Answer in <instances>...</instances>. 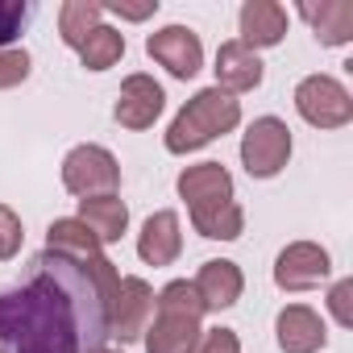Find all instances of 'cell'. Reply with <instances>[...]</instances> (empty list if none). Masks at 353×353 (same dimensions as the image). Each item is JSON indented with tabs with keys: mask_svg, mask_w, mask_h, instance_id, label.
I'll return each mask as SVG.
<instances>
[{
	"mask_svg": "<svg viewBox=\"0 0 353 353\" xmlns=\"http://www.w3.org/2000/svg\"><path fill=\"white\" fill-rule=\"evenodd\" d=\"M137 254L145 266H170L174 258L183 254V233H179V212H154L145 225H141V237H137Z\"/></svg>",
	"mask_w": 353,
	"mask_h": 353,
	"instance_id": "15",
	"label": "cell"
},
{
	"mask_svg": "<svg viewBox=\"0 0 353 353\" xmlns=\"http://www.w3.org/2000/svg\"><path fill=\"white\" fill-rule=\"evenodd\" d=\"M26 17H30V5H26V0H0V50H5V46L21 34Z\"/></svg>",
	"mask_w": 353,
	"mask_h": 353,
	"instance_id": "24",
	"label": "cell"
},
{
	"mask_svg": "<svg viewBox=\"0 0 353 353\" xmlns=\"http://www.w3.org/2000/svg\"><path fill=\"white\" fill-rule=\"evenodd\" d=\"M274 336L283 353H316L328 345V328L320 320V312H312L307 303H291L279 312L274 320Z\"/></svg>",
	"mask_w": 353,
	"mask_h": 353,
	"instance_id": "12",
	"label": "cell"
},
{
	"mask_svg": "<svg viewBox=\"0 0 353 353\" xmlns=\"http://www.w3.org/2000/svg\"><path fill=\"white\" fill-rule=\"evenodd\" d=\"M192 353H241V336L233 328H204Z\"/></svg>",
	"mask_w": 353,
	"mask_h": 353,
	"instance_id": "25",
	"label": "cell"
},
{
	"mask_svg": "<svg viewBox=\"0 0 353 353\" xmlns=\"http://www.w3.org/2000/svg\"><path fill=\"white\" fill-rule=\"evenodd\" d=\"M104 13H121L129 21H145L150 13H158V0H150V5H104Z\"/></svg>",
	"mask_w": 353,
	"mask_h": 353,
	"instance_id": "28",
	"label": "cell"
},
{
	"mask_svg": "<svg viewBox=\"0 0 353 353\" xmlns=\"http://www.w3.org/2000/svg\"><path fill=\"white\" fill-rule=\"evenodd\" d=\"M145 54L166 67L174 79H192L200 67H204V46H200V34L188 30V26H166L158 34L145 38Z\"/></svg>",
	"mask_w": 353,
	"mask_h": 353,
	"instance_id": "8",
	"label": "cell"
},
{
	"mask_svg": "<svg viewBox=\"0 0 353 353\" xmlns=\"http://www.w3.org/2000/svg\"><path fill=\"white\" fill-rule=\"evenodd\" d=\"M266 67L258 59V50H250L245 42H221L216 50V88L221 92H254L262 83Z\"/></svg>",
	"mask_w": 353,
	"mask_h": 353,
	"instance_id": "13",
	"label": "cell"
},
{
	"mask_svg": "<svg viewBox=\"0 0 353 353\" xmlns=\"http://www.w3.org/2000/svg\"><path fill=\"white\" fill-rule=\"evenodd\" d=\"M63 183L79 200L117 196V188H121V162L104 145H75L63 158Z\"/></svg>",
	"mask_w": 353,
	"mask_h": 353,
	"instance_id": "4",
	"label": "cell"
},
{
	"mask_svg": "<svg viewBox=\"0 0 353 353\" xmlns=\"http://www.w3.org/2000/svg\"><path fill=\"white\" fill-rule=\"evenodd\" d=\"M150 316H154L150 283L137 279V274H121L117 287H112V299H108V336H117L121 345L125 341H141Z\"/></svg>",
	"mask_w": 353,
	"mask_h": 353,
	"instance_id": "7",
	"label": "cell"
},
{
	"mask_svg": "<svg viewBox=\"0 0 353 353\" xmlns=\"http://www.w3.org/2000/svg\"><path fill=\"white\" fill-rule=\"evenodd\" d=\"M121 54H125V34L112 30V26H96V30L79 42V63H83L88 71H108V67L121 63Z\"/></svg>",
	"mask_w": 353,
	"mask_h": 353,
	"instance_id": "20",
	"label": "cell"
},
{
	"mask_svg": "<svg viewBox=\"0 0 353 353\" xmlns=\"http://www.w3.org/2000/svg\"><path fill=\"white\" fill-rule=\"evenodd\" d=\"M100 17H104L100 0H67V5L59 9V34H63V42L71 50H79V42L100 26Z\"/></svg>",
	"mask_w": 353,
	"mask_h": 353,
	"instance_id": "21",
	"label": "cell"
},
{
	"mask_svg": "<svg viewBox=\"0 0 353 353\" xmlns=\"http://www.w3.org/2000/svg\"><path fill=\"white\" fill-rule=\"evenodd\" d=\"M200 316H204V303H200V295L188 279L166 283L154 295V316L141 332L145 353H192V345L204 332Z\"/></svg>",
	"mask_w": 353,
	"mask_h": 353,
	"instance_id": "2",
	"label": "cell"
},
{
	"mask_svg": "<svg viewBox=\"0 0 353 353\" xmlns=\"http://www.w3.org/2000/svg\"><path fill=\"white\" fill-rule=\"evenodd\" d=\"M287 34V9L274 5V0H245L241 5V38L250 50H266L279 46Z\"/></svg>",
	"mask_w": 353,
	"mask_h": 353,
	"instance_id": "16",
	"label": "cell"
},
{
	"mask_svg": "<svg viewBox=\"0 0 353 353\" xmlns=\"http://www.w3.org/2000/svg\"><path fill=\"white\" fill-rule=\"evenodd\" d=\"M174 188H179V196L188 200V212H212V208L233 204V174L221 162L188 166Z\"/></svg>",
	"mask_w": 353,
	"mask_h": 353,
	"instance_id": "10",
	"label": "cell"
},
{
	"mask_svg": "<svg viewBox=\"0 0 353 353\" xmlns=\"http://www.w3.org/2000/svg\"><path fill=\"white\" fill-rule=\"evenodd\" d=\"M328 274H332L328 250L316 245V241H291V245L274 258V283H279L283 291H307V287H320Z\"/></svg>",
	"mask_w": 353,
	"mask_h": 353,
	"instance_id": "9",
	"label": "cell"
},
{
	"mask_svg": "<svg viewBox=\"0 0 353 353\" xmlns=\"http://www.w3.org/2000/svg\"><path fill=\"white\" fill-rule=\"evenodd\" d=\"M237 125H241V100H233L221 88H204L174 112V121L166 129V150L170 154H192V150L233 133Z\"/></svg>",
	"mask_w": 353,
	"mask_h": 353,
	"instance_id": "3",
	"label": "cell"
},
{
	"mask_svg": "<svg viewBox=\"0 0 353 353\" xmlns=\"http://www.w3.org/2000/svg\"><path fill=\"white\" fill-rule=\"evenodd\" d=\"M0 353H5V349H0Z\"/></svg>",
	"mask_w": 353,
	"mask_h": 353,
	"instance_id": "30",
	"label": "cell"
},
{
	"mask_svg": "<svg viewBox=\"0 0 353 353\" xmlns=\"http://www.w3.org/2000/svg\"><path fill=\"white\" fill-rule=\"evenodd\" d=\"M192 225H196V233L208 237V241H237L241 229H245V212H241V204L233 200V204L212 208V212H192Z\"/></svg>",
	"mask_w": 353,
	"mask_h": 353,
	"instance_id": "22",
	"label": "cell"
},
{
	"mask_svg": "<svg viewBox=\"0 0 353 353\" xmlns=\"http://www.w3.org/2000/svg\"><path fill=\"white\" fill-rule=\"evenodd\" d=\"M117 266L38 254L26 287L0 295V345L13 353H100L108 341V299Z\"/></svg>",
	"mask_w": 353,
	"mask_h": 353,
	"instance_id": "1",
	"label": "cell"
},
{
	"mask_svg": "<svg viewBox=\"0 0 353 353\" xmlns=\"http://www.w3.org/2000/svg\"><path fill=\"white\" fill-rule=\"evenodd\" d=\"M196 295L204 303V312H221V307H233L245 291V279H241V266L237 262H225V258H212L200 266L196 274Z\"/></svg>",
	"mask_w": 353,
	"mask_h": 353,
	"instance_id": "14",
	"label": "cell"
},
{
	"mask_svg": "<svg viewBox=\"0 0 353 353\" xmlns=\"http://www.w3.org/2000/svg\"><path fill=\"white\" fill-rule=\"evenodd\" d=\"M46 250L50 254H63V258H79V262H92L104 254V245L96 241V233L79 221V216H63L46 229Z\"/></svg>",
	"mask_w": 353,
	"mask_h": 353,
	"instance_id": "19",
	"label": "cell"
},
{
	"mask_svg": "<svg viewBox=\"0 0 353 353\" xmlns=\"http://www.w3.org/2000/svg\"><path fill=\"white\" fill-rule=\"evenodd\" d=\"M79 221L96 233L100 245H112L129 229V208L117 196H96V200H79Z\"/></svg>",
	"mask_w": 353,
	"mask_h": 353,
	"instance_id": "18",
	"label": "cell"
},
{
	"mask_svg": "<svg viewBox=\"0 0 353 353\" xmlns=\"http://www.w3.org/2000/svg\"><path fill=\"white\" fill-rule=\"evenodd\" d=\"M21 241H26V229H21V216L13 208L0 204V262H9L21 254Z\"/></svg>",
	"mask_w": 353,
	"mask_h": 353,
	"instance_id": "23",
	"label": "cell"
},
{
	"mask_svg": "<svg viewBox=\"0 0 353 353\" xmlns=\"http://www.w3.org/2000/svg\"><path fill=\"white\" fill-rule=\"evenodd\" d=\"M291 158V129L279 117H258L241 137V162L250 179H274Z\"/></svg>",
	"mask_w": 353,
	"mask_h": 353,
	"instance_id": "5",
	"label": "cell"
},
{
	"mask_svg": "<svg viewBox=\"0 0 353 353\" xmlns=\"http://www.w3.org/2000/svg\"><path fill=\"white\" fill-rule=\"evenodd\" d=\"M162 104H166V96H162V88H158L150 75H129V79L121 83V92H117L112 117H117V125H125V129H150V125L162 117Z\"/></svg>",
	"mask_w": 353,
	"mask_h": 353,
	"instance_id": "11",
	"label": "cell"
},
{
	"mask_svg": "<svg viewBox=\"0 0 353 353\" xmlns=\"http://www.w3.org/2000/svg\"><path fill=\"white\" fill-rule=\"evenodd\" d=\"M328 307H332V316H336V324H353V279H341L332 291H328Z\"/></svg>",
	"mask_w": 353,
	"mask_h": 353,
	"instance_id": "27",
	"label": "cell"
},
{
	"mask_svg": "<svg viewBox=\"0 0 353 353\" xmlns=\"http://www.w3.org/2000/svg\"><path fill=\"white\" fill-rule=\"evenodd\" d=\"M299 17L312 26L320 46H345L353 38V5L349 0H320V5H299Z\"/></svg>",
	"mask_w": 353,
	"mask_h": 353,
	"instance_id": "17",
	"label": "cell"
},
{
	"mask_svg": "<svg viewBox=\"0 0 353 353\" xmlns=\"http://www.w3.org/2000/svg\"><path fill=\"white\" fill-rule=\"evenodd\" d=\"M100 353H117V349H100Z\"/></svg>",
	"mask_w": 353,
	"mask_h": 353,
	"instance_id": "29",
	"label": "cell"
},
{
	"mask_svg": "<svg viewBox=\"0 0 353 353\" xmlns=\"http://www.w3.org/2000/svg\"><path fill=\"white\" fill-rule=\"evenodd\" d=\"M30 79V54L26 50H0V92Z\"/></svg>",
	"mask_w": 353,
	"mask_h": 353,
	"instance_id": "26",
	"label": "cell"
},
{
	"mask_svg": "<svg viewBox=\"0 0 353 353\" xmlns=\"http://www.w3.org/2000/svg\"><path fill=\"white\" fill-rule=\"evenodd\" d=\"M295 108L316 129H341L353 121V100H349L345 83L332 75H307L295 88Z\"/></svg>",
	"mask_w": 353,
	"mask_h": 353,
	"instance_id": "6",
	"label": "cell"
}]
</instances>
